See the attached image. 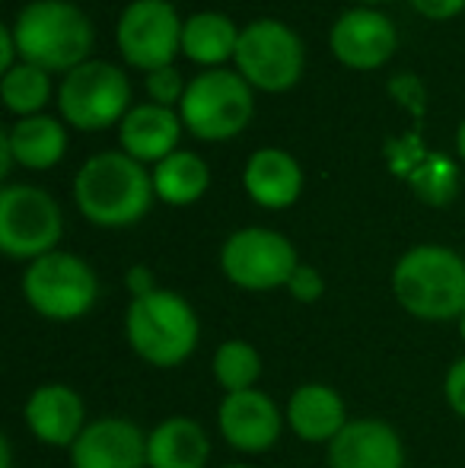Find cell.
Masks as SVG:
<instances>
[{"label":"cell","instance_id":"28","mask_svg":"<svg viewBox=\"0 0 465 468\" xmlns=\"http://www.w3.org/2000/svg\"><path fill=\"white\" fill-rule=\"evenodd\" d=\"M389 93L408 112L411 118H424V109H428V93H424V83L417 80L415 74H398L389 80Z\"/></svg>","mask_w":465,"mask_h":468},{"label":"cell","instance_id":"3","mask_svg":"<svg viewBox=\"0 0 465 468\" xmlns=\"http://www.w3.org/2000/svg\"><path fill=\"white\" fill-rule=\"evenodd\" d=\"M398 306L421 322H460L465 313V259L449 246L424 242L392 268Z\"/></svg>","mask_w":465,"mask_h":468},{"label":"cell","instance_id":"6","mask_svg":"<svg viewBox=\"0 0 465 468\" xmlns=\"http://www.w3.org/2000/svg\"><path fill=\"white\" fill-rule=\"evenodd\" d=\"M23 296L32 313L48 322H77L93 313L100 300V278L74 252H55L29 261L23 274Z\"/></svg>","mask_w":465,"mask_h":468},{"label":"cell","instance_id":"16","mask_svg":"<svg viewBox=\"0 0 465 468\" xmlns=\"http://www.w3.org/2000/svg\"><path fill=\"white\" fill-rule=\"evenodd\" d=\"M325 459L329 468H405V443L386 420L357 418L332 440Z\"/></svg>","mask_w":465,"mask_h":468},{"label":"cell","instance_id":"17","mask_svg":"<svg viewBox=\"0 0 465 468\" xmlns=\"http://www.w3.org/2000/svg\"><path fill=\"white\" fill-rule=\"evenodd\" d=\"M182 115L175 109H163V105L143 102L124 115V122L118 124V144L122 150L137 163H163L166 156H173L179 150L182 137Z\"/></svg>","mask_w":465,"mask_h":468},{"label":"cell","instance_id":"39","mask_svg":"<svg viewBox=\"0 0 465 468\" xmlns=\"http://www.w3.org/2000/svg\"><path fill=\"white\" fill-rule=\"evenodd\" d=\"M227 468H252V465H227Z\"/></svg>","mask_w":465,"mask_h":468},{"label":"cell","instance_id":"22","mask_svg":"<svg viewBox=\"0 0 465 468\" xmlns=\"http://www.w3.org/2000/svg\"><path fill=\"white\" fill-rule=\"evenodd\" d=\"M6 137H10L13 156L19 166L36 169V173L58 166L68 154V131L51 115L19 118L13 128H6Z\"/></svg>","mask_w":465,"mask_h":468},{"label":"cell","instance_id":"20","mask_svg":"<svg viewBox=\"0 0 465 468\" xmlns=\"http://www.w3.org/2000/svg\"><path fill=\"white\" fill-rule=\"evenodd\" d=\"M211 440L192 418H166L147 433V468H205Z\"/></svg>","mask_w":465,"mask_h":468},{"label":"cell","instance_id":"31","mask_svg":"<svg viewBox=\"0 0 465 468\" xmlns=\"http://www.w3.org/2000/svg\"><path fill=\"white\" fill-rule=\"evenodd\" d=\"M417 13L424 19H434V23H447V19L460 16L465 10V0H411Z\"/></svg>","mask_w":465,"mask_h":468},{"label":"cell","instance_id":"12","mask_svg":"<svg viewBox=\"0 0 465 468\" xmlns=\"http://www.w3.org/2000/svg\"><path fill=\"white\" fill-rule=\"evenodd\" d=\"M284 424H287V414L261 388L230 392L220 399L217 431L227 440V446H233L236 452H248V456L268 452L280 440Z\"/></svg>","mask_w":465,"mask_h":468},{"label":"cell","instance_id":"11","mask_svg":"<svg viewBox=\"0 0 465 468\" xmlns=\"http://www.w3.org/2000/svg\"><path fill=\"white\" fill-rule=\"evenodd\" d=\"M182 26L185 19L169 0H134L118 16V55L128 68L143 74L169 68L182 51Z\"/></svg>","mask_w":465,"mask_h":468},{"label":"cell","instance_id":"9","mask_svg":"<svg viewBox=\"0 0 465 468\" xmlns=\"http://www.w3.org/2000/svg\"><path fill=\"white\" fill-rule=\"evenodd\" d=\"M300 255L284 233L268 227H242L227 236L220 246V271L224 278L248 293H271L287 287L297 271Z\"/></svg>","mask_w":465,"mask_h":468},{"label":"cell","instance_id":"21","mask_svg":"<svg viewBox=\"0 0 465 468\" xmlns=\"http://www.w3.org/2000/svg\"><path fill=\"white\" fill-rule=\"evenodd\" d=\"M239 32L242 29H236V23L227 13H192V16H185V26H182V55L205 70L224 68L227 61L236 58Z\"/></svg>","mask_w":465,"mask_h":468},{"label":"cell","instance_id":"27","mask_svg":"<svg viewBox=\"0 0 465 468\" xmlns=\"http://www.w3.org/2000/svg\"><path fill=\"white\" fill-rule=\"evenodd\" d=\"M143 87H147V96L153 105H163V109H179L182 99H185L188 83L182 80V74L175 70V64H169V68L150 70V74L143 77Z\"/></svg>","mask_w":465,"mask_h":468},{"label":"cell","instance_id":"7","mask_svg":"<svg viewBox=\"0 0 465 468\" xmlns=\"http://www.w3.org/2000/svg\"><path fill=\"white\" fill-rule=\"evenodd\" d=\"M233 64L259 93H287L306 70V45L287 23L261 16L242 26Z\"/></svg>","mask_w":465,"mask_h":468},{"label":"cell","instance_id":"37","mask_svg":"<svg viewBox=\"0 0 465 468\" xmlns=\"http://www.w3.org/2000/svg\"><path fill=\"white\" fill-rule=\"evenodd\" d=\"M357 4H364V6H376V4H392V0H357Z\"/></svg>","mask_w":465,"mask_h":468},{"label":"cell","instance_id":"29","mask_svg":"<svg viewBox=\"0 0 465 468\" xmlns=\"http://www.w3.org/2000/svg\"><path fill=\"white\" fill-rule=\"evenodd\" d=\"M284 290L297 303H316V300H322V293H325V278H322L319 268L303 265V261H300L297 271L291 274V281H287Z\"/></svg>","mask_w":465,"mask_h":468},{"label":"cell","instance_id":"38","mask_svg":"<svg viewBox=\"0 0 465 468\" xmlns=\"http://www.w3.org/2000/svg\"><path fill=\"white\" fill-rule=\"evenodd\" d=\"M460 335H462V341H465V313L460 315Z\"/></svg>","mask_w":465,"mask_h":468},{"label":"cell","instance_id":"26","mask_svg":"<svg viewBox=\"0 0 465 468\" xmlns=\"http://www.w3.org/2000/svg\"><path fill=\"white\" fill-rule=\"evenodd\" d=\"M405 179H408L411 191L430 207H447L460 191V169L443 154H424Z\"/></svg>","mask_w":465,"mask_h":468},{"label":"cell","instance_id":"23","mask_svg":"<svg viewBox=\"0 0 465 468\" xmlns=\"http://www.w3.org/2000/svg\"><path fill=\"white\" fill-rule=\"evenodd\" d=\"M207 186H211V169L192 150H175L153 166V191L169 207H188L205 197Z\"/></svg>","mask_w":465,"mask_h":468},{"label":"cell","instance_id":"5","mask_svg":"<svg viewBox=\"0 0 465 468\" xmlns=\"http://www.w3.org/2000/svg\"><path fill=\"white\" fill-rule=\"evenodd\" d=\"M179 115L198 141H230L242 134L255 118V90L239 70H201L198 77L188 80Z\"/></svg>","mask_w":465,"mask_h":468},{"label":"cell","instance_id":"2","mask_svg":"<svg viewBox=\"0 0 465 468\" xmlns=\"http://www.w3.org/2000/svg\"><path fill=\"white\" fill-rule=\"evenodd\" d=\"M19 61L48 74H70L90 61L96 32L90 16L70 0H29L13 19Z\"/></svg>","mask_w":465,"mask_h":468},{"label":"cell","instance_id":"19","mask_svg":"<svg viewBox=\"0 0 465 468\" xmlns=\"http://www.w3.org/2000/svg\"><path fill=\"white\" fill-rule=\"evenodd\" d=\"M287 427L306 443H325L329 446L338 433L348 427V408L344 399L325 382H303L287 399Z\"/></svg>","mask_w":465,"mask_h":468},{"label":"cell","instance_id":"32","mask_svg":"<svg viewBox=\"0 0 465 468\" xmlns=\"http://www.w3.org/2000/svg\"><path fill=\"white\" fill-rule=\"evenodd\" d=\"M124 287L131 290V300H137V296H147V293H153V290H160V287H156V274L150 271L147 265L128 268V274H124Z\"/></svg>","mask_w":465,"mask_h":468},{"label":"cell","instance_id":"30","mask_svg":"<svg viewBox=\"0 0 465 468\" xmlns=\"http://www.w3.org/2000/svg\"><path fill=\"white\" fill-rule=\"evenodd\" d=\"M443 395H447V405L453 414H460L465 420V354L453 360V367L447 370L443 379Z\"/></svg>","mask_w":465,"mask_h":468},{"label":"cell","instance_id":"8","mask_svg":"<svg viewBox=\"0 0 465 468\" xmlns=\"http://www.w3.org/2000/svg\"><path fill=\"white\" fill-rule=\"evenodd\" d=\"M131 109V80L112 61L90 58L58 87V112L77 131H106L122 124Z\"/></svg>","mask_w":465,"mask_h":468},{"label":"cell","instance_id":"34","mask_svg":"<svg viewBox=\"0 0 465 468\" xmlns=\"http://www.w3.org/2000/svg\"><path fill=\"white\" fill-rule=\"evenodd\" d=\"M13 163H16V156H13L10 137H6V131H0V179H6V176H10Z\"/></svg>","mask_w":465,"mask_h":468},{"label":"cell","instance_id":"1","mask_svg":"<svg viewBox=\"0 0 465 468\" xmlns=\"http://www.w3.org/2000/svg\"><path fill=\"white\" fill-rule=\"evenodd\" d=\"M153 197V173L124 150L93 154L74 179L77 210L102 229L134 227L147 217Z\"/></svg>","mask_w":465,"mask_h":468},{"label":"cell","instance_id":"15","mask_svg":"<svg viewBox=\"0 0 465 468\" xmlns=\"http://www.w3.org/2000/svg\"><path fill=\"white\" fill-rule=\"evenodd\" d=\"M23 414L32 437L55 450H70L83 427L90 424L83 399L77 395V388L64 386V382H45V386L32 388Z\"/></svg>","mask_w":465,"mask_h":468},{"label":"cell","instance_id":"36","mask_svg":"<svg viewBox=\"0 0 465 468\" xmlns=\"http://www.w3.org/2000/svg\"><path fill=\"white\" fill-rule=\"evenodd\" d=\"M456 154H460V160L465 163V118L460 122V131H456Z\"/></svg>","mask_w":465,"mask_h":468},{"label":"cell","instance_id":"25","mask_svg":"<svg viewBox=\"0 0 465 468\" xmlns=\"http://www.w3.org/2000/svg\"><path fill=\"white\" fill-rule=\"evenodd\" d=\"M211 370L224 395L246 392V388H255V382L261 379V354L248 341L230 338L214 351Z\"/></svg>","mask_w":465,"mask_h":468},{"label":"cell","instance_id":"4","mask_svg":"<svg viewBox=\"0 0 465 468\" xmlns=\"http://www.w3.org/2000/svg\"><path fill=\"white\" fill-rule=\"evenodd\" d=\"M124 335H128L131 351L143 364L156 370H175L198 347L201 322L185 296L160 287L131 300L124 313Z\"/></svg>","mask_w":465,"mask_h":468},{"label":"cell","instance_id":"13","mask_svg":"<svg viewBox=\"0 0 465 468\" xmlns=\"http://www.w3.org/2000/svg\"><path fill=\"white\" fill-rule=\"evenodd\" d=\"M329 48L344 68L376 70L396 55L398 32L386 13L373 10V6H354L332 23Z\"/></svg>","mask_w":465,"mask_h":468},{"label":"cell","instance_id":"18","mask_svg":"<svg viewBox=\"0 0 465 468\" xmlns=\"http://www.w3.org/2000/svg\"><path fill=\"white\" fill-rule=\"evenodd\" d=\"M242 188L259 207L287 210L303 195V169L287 150L261 147L246 160L242 169Z\"/></svg>","mask_w":465,"mask_h":468},{"label":"cell","instance_id":"35","mask_svg":"<svg viewBox=\"0 0 465 468\" xmlns=\"http://www.w3.org/2000/svg\"><path fill=\"white\" fill-rule=\"evenodd\" d=\"M0 468H13V443H10V437H0Z\"/></svg>","mask_w":465,"mask_h":468},{"label":"cell","instance_id":"14","mask_svg":"<svg viewBox=\"0 0 465 468\" xmlns=\"http://www.w3.org/2000/svg\"><path fill=\"white\" fill-rule=\"evenodd\" d=\"M70 468H147V433L128 418H96L70 446Z\"/></svg>","mask_w":465,"mask_h":468},{"label":"cell","instance_id":"10","mask_svg":"<svg viewBox=\"0 0 465 468\" xmlns=\"http://www.w3.org/2000/svg\"><path fill=\"white\" fill-rule=\"evenodd\" d=\"M64 236L61 204L38 186H4L0 191V249L6 259L36 261L55 252Z\"/></svg>","mask_w":465,"mask_h":468},{"label":"cell","instance_id":"33","mask_svg":"<svg viewBox=\"0 0 465 468\" xmlns=\"http://www.w3.org/2000/svg\"><path fill=\"white\" fill-rule=\"evenodd\" d=\"M16 64H19L16 38H13L10 26H4V29H0V68H4V74H6V70H13Z\"/></svg>","mask_w":465,"mask_h":468},{"label":"cell","instance_id":"24","mask_svg":"<svg viewBox=\"0 0 465 468\" xmlns=\"http://www.w3.org/2000/svg\"><path fill=\"white\" fill-rule=\"evenodd\" d=\"M0 96L4 105L19 118L42 115V109L51 99V74L36 64L19 61L13 70H6L4 80H0Z\"/></svg>","mask_w":465,"mask_h":468}]
</instances>
